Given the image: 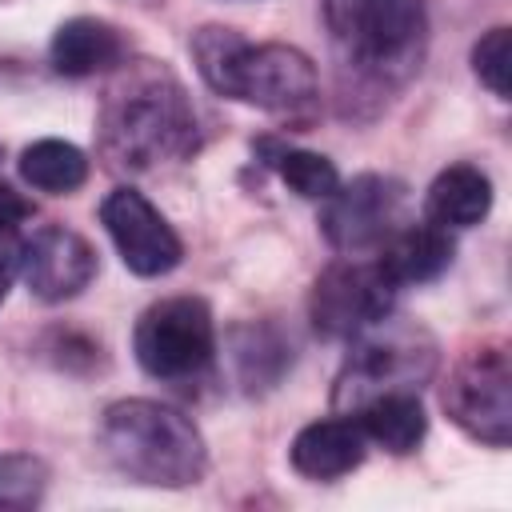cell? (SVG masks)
I'll return each instance as SVG.
<instances>
[{
  "label": "cell",
  "mask_w": 512,
  "mask_h": 512,
  "mask_svg": "<svg viewBox=\"0 0 512 512\" xmlns=\"http://www.w3.org/2000/svg\"><path fill=\"white\" fill-rule=\"evenodd\" d=\"M100 144L116 168L132 172L184 156L196 144V116L180 80L152 60L124 68L104 96Z\"/></svg>",
  "instance_id": "obj_1"
},
{
  "label": "cell",
  "mask_w": 512,
  "mask_h": 512,
  "mask_svg": "<svg viewBox=\"0 0 512 512\" xmlns=\"http://www.w3.org/2000/svg\"><path fill=\"white\" fill-rule=\"evenodd\" d=\"M192 56L200 64V76L244 104H256L264 112L308 120L320 100L316 68L300 48L288 44H248L232 28H204L192 40Z\"/></svg>",
  "instance_id": "obj_2"
},
{
  "label": "cell",
  "mask_w": 512,
  "mask_h": 512,
  "mask_svg": "<svg viewBox=\"0 0 512 512\" xmlns=\"http://www.w3.org/2000/svg\"><path fill=\"white\" fill-rule=\"evenodd\" d=\"M100 444L116 472L156 488L196 484L208 468L204 440L196 424L156 400H120L104 412Z\"/></svg>",
  "instance_id": "obj_3"
},
{
  "label": "cell",
  "mask_w": 512,
  "mask_h": 512,
  "mask_svg": "<svg viewBox=\"0 0 512 512\" xmlns=\"http://www.w3.org/2000/svg\"><path fill=\"white\" fill-rule=\"evenodd\" d=\"M136 360L156 380H188L212 364L216 328L212 312L196 296H172L152 304L132 336Z\"/></svg>",
  "instance_id": "obj_4"
},
{
  "label": "cell",
  "mask_w": 512,
  "mask_h": 512,
  "mask_svg": "<svg viewBox=\"0 0 512 512\" xmlns=\"http://www.w3.org/2000/svg\"><path fill=\"white\" fill-rule=\"evenodd\" d=\"M448 416L476 440L504 448L512 440V364L504 344L472 348L448 376Z\"/></svg>",
  "instance_id": "obj_5"
},
{
  "label": "cell",
  "mask_w": 512,
  "mask_h": 512,
  "mask_svg": "<svg viewBox=\"0 0 512 512\" xmlns=\"http://www.w3.org/2000/svg\"><path fill=\"white\" fill-rule=\"evenodd\" d=\"M336 40L372 68L408 64L424 40V0H324Z\"/></svg>",
  "instance_id": "obj_6"
},
{
  "label": "cell",
  "mask_w": 512,
  "mask_h": 512,
  "mask_svg": "<svg viewBox=\"0 0 512 512\" xmlns=\"http://www.w3.org/2000/svg\"><path fill=\"white\" fill-rule=\"evenodd\" d=\"M392 292H396V284L384 276V268L376 260L372 264L340 260L316 280L308 312H312V324L320 336L340 340V336L364 332L368 324H380L392 304Z\"/></svg>",
  "instance_id": "obj_7"
},
{
  "label": "cell",
  "mask_w": 512,
  "mask_h": 512,
  "mask_svg": "<svg viewBox=\"0 0 512 512\" xmlns=\"http://www.w3.org/2000/svg\"><path fill=\"white\" fill-rule=\"evenodd\" d=\"M404 208V188L384 176H356L348 188H336L324 208V236L340 252H368L380 248Z\"/></svg>",
  "instance_id": "obj_8"
},
{
  "label": "cell",
  "mask_w": 512,
  "mask_h": 512,
  "mask_svg": "<svg viewBox=\"0 0 512 512\" xmlns=\"http://www.w3.org/2000/svg\"><path fill=\"white\" fill-rule=\"evenodd\" d=\"M100 220H104L120 260L136 276H164L184 256L180 236L168 228V220L132 188L108 192L104 204H100Z\"/></svg>",
  "instance_id": "obj_9"
},
{
  "label": "cell",
  "mask_w": 512,
  "mask_h": 512,
  "mask_svg": "<svg viewBox=\"0 0 512 512\" xmlns=\"http://www.w3.org/2000/svg\"><path fill=\"white\" fill-rule=\"evenodd\" d=\"M20 276L32 296L60 304L88 288L96 276V252L68 228H40L28 244H20Z\"/></svg>",
  "instance_id": "obj_10"
},
{
  "label": "cell",
  "mask_w": 512,
  "mask_h": 512,
  "mask_svg": "<svg viewBox=\"0 0 512 512\" xmlns=\"http://www.w3.org/2000/svg\"><path fill=\"white\" fill-rule=\"evenodd\" d=\"M364 428L356 420H344V416H332V420H316L308 428L296 432L288 456H292V468L308 480H336L344 472H352L360 460H364Z\"/></svg>",
  "instance_id": "obj_11"
},
{
  "label": "cell",
  "mask_w": 512,
  "mask_h": 512,
  "mask_svg": "<svg viewBox=\"0 0 512 512\" xmlns=\"http://www.w3.org/2000/svg\"><path fill=\"white\" fill-rule=\"evenodd\" d=\"M452 236L440 224H412V228H396L384 244L376 264L384 268V276L400 288V284H424L436 280L448 264H452Z\"/></svg>",
  "instance_id": "obj_12"
},
{
  "label": "cell",
  "mask_w": 512,
  "mask_h": 512,
  "mask_svg": "<svg viewBox=\"0 0 512 512\" xmlns=\"http://www.w3.org/2000/svg\"><path fill=\"white\" fill-rule=\"evenodd\" d=\"M124 36L92 16H76L52 36V64L60 76H96L124 64Z\"/></svg>",
  "instance_id": "obj_13"
},
{
  "label": "cell",
  "mask_w": 512,
  "mask_h": 512,
  "mask_svg": "<svg viewBox=\"0 0 512 512\" xmlns=\"http://www.w3.org/2000/svg\"><path fill=\"white\" fill-rule=\"evenodd\" d=\"M424 208H428V220L440 228H472L492 208V184L480 168L452 164L432 180Z\"/></svg>",
  "instance_id": "obj_14"
},
{
  "label": "cell",
  "mask_w": 512,
  "mask_h": 512,
  "mask_svg": "<svg viewBox=\"0 0 512 512\" xmlns=\"http://www.w3.org/2000/svg\"><path fill=\"white\" fill-rule=\"evenodd\" d=\"M356 424L364 428L368 440H376L380 448H388L396 456L412 452L428 432V416H424L416 392H408V388H392V392L368 396L360 404V420Z\"/></svg>",
  "instance_id": "obj_15"
},
{
  "label": "cell",
  "mask_w": 512,
  "mask_h": 512,
  "mask_svg": "<svg viewBox=\"0 0 512 512\" xmlns=\"http://www.w3.org/2000/svg\"><path fill=\"white\" fill-rule=\"evenodd\" d=\"M20 176L40 192L64 196L88 180V156L68 140H36L20 156Z\"/></svg>",
  "instance_id": "obj_16"
},
{
  "label": "cell",
  "mask_w": 512,
  "mask_h": 512,
  "mask_svg": "<svg viewBox=\"0 0 512 512\" xmlns=\"http://www.w3.org/2000/svg\"><path fill=\"white\" fill-rule=\"evenodd\" d=\"M276 172H280V180L292 188V192H300L304 200H328L336 188H340V176H336V168H332V160L328 156H320V152H304V148H272V160H268Z\"/></svg>",
  "instance_id": "obj_17"
},
{
  "label": "cell",
  "mask_w": 512,
  "mask_h": 512,
  "mask_svg": "<svg viewBox=\"0 0 512 512\" xmlns=\"http://www.w3.org/2000/svg\"><path fill=\"white\" fill-rule=\"evenodd\" d=\"M472 68L500 100H508V88H512L508 84L512 80V32L492 28L488 36H480L476 48H472Z\"/></svg>",
  "instance_id": "obj_18"
},
{
  "label": "cell",
  "mask_w": 512,
  "mask_h": 512,
  "mask_svg": "<svg viewBox=\"0 0 512 512\" xmlns=\"http://www.w3.org/2000/svg\"><path fill=\"white\" fill-rule=\"evenodd\" d=\"M48 472L32 456H0V504H32Z\"/></svg>",
  "instance_id": "obj_19"
},
{
  "label": "cell",
  "mask_w": 512,
  "mask_h": 512,
  "mask_svg": "<svg viewBox=\"0 0 512 512\" xmlns=\"http://www.w3.org/2000/svg\"><path fill=\"white\" fill-rule=\"evenodd\" d=\"M32 216V200H24L12 184H0V232H12Z\"/></svg>",
  "instance_id": "obj_20"
},
{
  "label": "cell",
  "mask_w": 512,
  "mask_h": 512,
  "mask_svg": "<svg viewBox=\"0 0 512 512\" xmlns=\"http://www.w3.org/2000/svg\"><path fill=\"white\" fill-rule=\"evenodd\" d=\"M16 268H20V244H12L8 232H0V300H4V292H8V284H12V276H16Z\"/></svg>",
  "instance_id": "obj_21"
}]
</instances>
